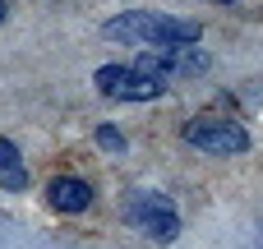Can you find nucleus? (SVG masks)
Returning <instances> with one entry per match:
<instances>
[{
	"label": "nucleus",
	"mask_w": 263,
	"mask_h": 249,
	"mask_svg": "<svg viewBox=\"0 0 263 249\" xmlns=\"http://www.w3.org/2000/svg\"><path fill=\"white\" fill-rule=\"evenodd\" d=\"M46 203H51L55 213H83V208L92 203V189H88V180H79V176H55L51 189H46Z\"/></svg>",
	"instance_id": "nucleus-5"
},
{
	"label": "nucleus",
	"mask_w": 263,
	"mask_h": 249,
	"mask_svg": "<svg viewBox=\"0 0 263 249\" xmlns=\"http://www.w3.org/2000/svg\"><path fill=\"white\" fill-rule=\"evenodd\" d=\"M97 143H102L106 152H120V148H125V134H120L116 125H102V129H97Z\"/></svg>",
	"instance_id": "nucleus-7"
},
{
	"label": "nucleus",
	"mask_w": 263,
	"mask_h": 249,
	"mask_svg": "<svg viewBox=\"0 0 263 249\" xmlns=\"http://www.w3.org/2000/svg\"><path fill=\"white\" fill-rule=\"evenodd\" d=\"M0 23H5V5H0Z\"/></svg>",
	"instance_id": "nucleus-8"
},
{
	"label": "nucleus",
	"mask_w": 263,
	"mask_h": 249,
	"mask_svg": "<svg viewBox=\"0 0 263 249\" xmlns=\"http://www.w3.org/2000/svg\"><path fill=\"white\" fill-rule=\"evenodd\" d=\"M106 42H139V46H185L199 37V23L176 18V14H153V9H129L106 18L102 28Z\"/></svg>",
	"instance_id": "nucleus-1"
},
{
	"label": "nucleus",
	"mask_w": 263,
	"mask_h": 249,
	"mask_svg": "<svg viewBox=\"0 0 263 249\" xmlns=\"http://www.w3.org/2000/svg\"><path fill=\"white\" fill-rule=\"evenodd\" d=\"M97 88L116 102H153L162 97V79L157 74H139L134 65H102L97 69Z\"/></svg>",
	"instance_id": "nucleus-3"
},
{
	"label": "nucleus",
	"mask_w": 263,
	"mask_h": 249,
	"mask_svg": "<svg viewBox=\"0 0 263 249\" xmlns=\"http://www.w3.org/2000/svg\"><path fill=\"white\" fill-rule=\"evenodd\" d=\"M0 185L5 189H23L28 185V166H23L14 139H0Z\"/></svg>",
	"instance_id": "nucleus-6"
},
{
	"label": "nucleus",
	"mask_w": 263,
	"mask_h": 249,
	"mask_svg": "<svg viewBox=\"0 0 263 249\" xmlns=\"http://www.w3.org/2000/svg\"><path fill=\"white\" fill-rule=\"evenodd\" d=\"M125 222H129L134 231H143L148 240H157V245H166V240H176V236H180L176 203H171V199H162V194H143V189L125 194Z\"/></svg>",
	"instance_id": "nucleus-2"
},
{
	"label": "nucleus",
	"mask_w": 263,
	"mask_h": 249,
	"mask_svg": "<svg viewBox=\"0 0 263 249\" xmlns=\"http://www.w3.org/2000/svg\"><path fill=\"white\" fill-rule=\"evenodd\" d=\"M213 5H227V0H213Z\"/></svg>",
	"instance_id": "nucleus-9"
},
{
	"label": "nucleus",
	"mask_w": 263,
	"mask_h": 249,
	"mask_svg": "<svg viewBox=\"0 0 263 249\" xmlns=\"http://www.w3.org/2000/svg\"><path fill=\"white\" fill-rule=\"evenodd\" d=\"M185 143L199 148V152L227 157V152H245V148H250V134H245V125H236V120H190V125H185Z\"/></svg>",
	"instance_id": "nucleus-4"
}]
</instances>
